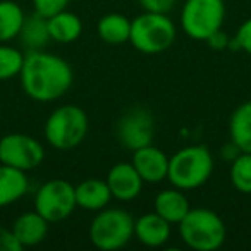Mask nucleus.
I'll return each instance as SVG.
<instances>
[{
  "label": "nucleus",
  "mask_w": 251,
  "mask_h": 251,
  "mask_svg": "<svg viewBox=\"0 0 251 251\" xmlns=\"http://www.w3.org/2000/svg\"><path fill=\"white\" fill-rule=\"evenodd\" d=\"M21 88L31 100L50 103L62 98L74 81L73 67L66 59L45 50L25 53L21 74Z\"/></svg>",
  "instance_id": "nucleus-1"
},
{
  "label": "nucleus",
  "mask_w": 251,
  "mask_h": 251,
  "mask_svg": "<svg viewBox=\"0 0 251 251\" xmlns=\"http://www.w3.org/2000/svg\"><path fill=\"white\" fill-rule=\"evenodd\" d=\"M213 155L203 145H189L169 157L167 179L174 188L193 191L208 182L213 174Z\"/></svg>",
  "instance_id": "nucleus-2"
},
{
  "label": "nucleus",
  "mask_w": 251,
  "mask_h": 251,
  "mask_svg": "<svg viewBox=\"0 0 251 251\" xmlns=\"http://www.w3.org/2000/svg\"><path fill=\"white\" fill-rule=\"evenodd\" d=\"M177 226L181 239L195 251H215L226 243V224L219 213L210 208H191Z\"/></svg>",
  "instance_id": "nucleus-3"
},
{
  "label": "nucleus",
  "mask_w": 251,
  "mask_h": 251,
  "mask_svg": "<svg viewBox=\"0 0 251 251\" xmlns=\"http://www.w3.org/2000/svg\"><path fill=\"white\" fill-rule=\"evenodd\" d=\"M88 114L77 105H60L47 117L43 134L47 143L55 150H73L88 136Z\"/></svg>",
  "instance_id": "nucleus-4"
},
{
  "label": "nucleus",
  "mask_w": 251,
  "mask_h": 251,
  "mask_svg": "<svg viewBox=\"0 0 251 251\" xmlns=\"http://www.w3.org/2000/svg\"><path fill=\"white\" fill-rule=\"evenodd\" d=\"M176 36L177 29L167 14L145 11L131 21L129 43L138 52L147 55H155L171 49Z\"/></svg>",
  "instance_id": "nucleus-5"
},
{
  "label": "nucleus",
  "mask_w": 251,
  "mask_h": 251,
  "mask_svg": "<svg viewBox=\"0 0 251 251\" xmlns=\"http://www.w3.org/2000/svg\"><path fill=\"white\" fill-rule=\"evenodd\" d=\"M134 237V219L122 208H108L97 212L90 224V241L95 248L115 251L124 248Z\"/></svg>",
  "instance_id": "nucleus-6"
},
{
  "label": "nucleus",
  "mask_w": 251,
  "mask_h": 251,
  "mask_svg": "<svg viewBox=\"0 0 251 251\" xmlns=\"http://www.w3.org/2000/svg\"><path fill=\"white\" fill-rule=\"evenodd\" d=\"M224 0H186L181 11L182 31L196 42H205L212 33L224 26Z\"/></svg>",
  "instance_id": "nucleus-7"
},
{
  "label": "nucleus",
  "mask_w": 251,
  "mask_h": 251,
  "mask_svg": "<svg viewBox=\"0 0 251 251\" xmlns=\"http://www.w3.org/2000/svg\"><path fill=\"white\" fill-rule=\"evenodd\" d=\"M76 206V188L66 179L43 182L35 195V210L49 224L66 220Z\"/></svg>",
  "instance_id": "nucleus-8"
},
{
  "label": "nucleus",
  "mask_w": 251,
  "mask_h": 251,
  "mask_svg": "<svg viewBox=\"0 0 251 251\" xmlns=\"http://www.w3.org/2000/svg\"><path fill=\"white\" fill-rule=\"evenodd\" d=\"M45 158V148L36 138L23 133H9L0 138V164L31 172Z\"/></svg>",
  "instance_id": "nucleus-9"
},
{
  "label": "nucleus",
  "mask_w": 251,
  "mask_h": 251,
  "mask_svg": "<svg viewBox=\"0 0 251 251\" xmlns=\"http://www.w3.org/2000/svg\"><path fill=\"white\" fill-rule=\"evenodd\" d=\"M155 138V117L145 107H131L121 115L117 122V140L121 147L134 151L151 145Z\"/></svg>",
  "instance_id": "nucleus-10"
},
{
  "label": "nucleus",
  "mask_w": 251,
  "mask_h": 251,
  "mask_svg": "<svg viewBox=\"0 0 251 251\" xmlns=\"http://www.w3.org/2000/svg\"><path fill=\"white\" fill-rule=\"evenodd\" d=\"M105 181L110 188L112 198L126 203L136 200L145 184V181L131 162H119L112 165Z\"/></svg>",
  "instance_id": "nucleus-11"
},
{
  "label": "nucleus",
  "mask_w": 251,
  "mask_h": 251,
  "mask_svg": "<svg viewBox=\"0 0 251 251\" xmlns=\"http://www.w3.org/2000/svg\"><path fill=\"white\" fill-rule=\"evenodd\" d=\"M131 164L134 165L141 179L148 184H158L167 179L169 157L164 150L157 148L153 143L134 150Z\"/></svg>",
  "instance_id": "nucleus-12"
},
{
  "label": "nucleus",
  "mask_w": 251,
  "mask_h": 251,
  "mask_svg": "<svg viewBox=\"0 0 251 251\" xmlns=\"http://www.w3.org/2000/svg\"><path fill=\"white\" fill-rule=\"evenodd\" d=\"M171 226L157 212L134 219V237L148 248H160L171 239Z\"/></svg>",
  "instance_id": "nucleus-13"
},
{
  "label": "nucleus",
  "mask_w": 251,
  "mask_h": 251,
  "mask_svg": "<svg viewBox=\"0 0 251 251\" xmlns=\"http://www.w3.org/2000/svg\"><path fill=\"white\" fill-rule=\"evenodd\" d=\"M49 226L50 224L36 210H33V212L21 213L12 222L11 230L23 248H31L45 241L49 234Z\"/></svg>",
  "instance_id": "nucleus-14"
},
{
  "label": "nucleus",
  "mask_w": 251,
  "mask_h": 251,
  "mask_svg": "<svg viewBox=\"0 0 251 251\" xmlns=\"http://www.w3.org/2000/svg\"><path fill=\"white\" fill-rule=\"evenodd\" d=\"M76 188V203L77 206L88 212H100L108 206L112 200V193L105 179H84Z\"/></svg>",
  "instance_id": "nucleus-15"
},
{
  "label": "nucleus",
  "mask_w": 251,
  "mask_h": 251,
  "mask_svg": "<svg viewBox=\"0 0 251 251\" xmlns=\"http://www.w3.org/2000/svg\"><path fill=\"white\" fill-rule=\"evenodd\" d=\"M153 208L169 224H179L186 217V213L191 210V205H189V200L186 198L184 191L172 186V188L162 189L155 196Z\"/></svg>",
  "instance_id": "nucleus-16"
},
{
  "label": "nucleus",
  "mask_w": 251,
  "mask_h": 251,
  "mask_svg": "<svg viewBox=\"0 0 251 251\" xmlns=\"http://www.w3.org/2000/svg\"><path fill=\"white\" fill-rule=\"evenodd\" d=\"M28 172L0 164V208L19 201L28 193Z\"/></svg>",
  "instance_id": "nucleus-17"
},
{
  "label": "nucleus",
  "mask_w": 251,
  "mask_h": 251,
  "mask_svg": "<svg viewBox=\"0 0 251 251\" xmlns=\"http://www.w3.org/2000/svg\"><path fill=\"white\" fill-rule=\"evenodd\" d=\"M229 140L244 153H251V100L234 108L229 119Z\"/></svg>",
  "instance_id": "nucleus-18"
},
{
  "label": "nucleus",
  "mask_w": 251,
  "mask_h": 251,
  "mask_svg": "<svg viewBox=\"0 0 251 251\" xmlns=\"http://www.w3.org/2000/svg\"><path fill=\"white\" fill-rule=\"evenodd\" d=\"M47 23H49V33L52 42L62 43V45L76 42L83 33L81 18L74 12H69L67 9L49 18Z\"/></svg>",
  "instance_id": "nucleus-19"
},
{
  "label": "nucleus",
  "mask_w": 251,
  "mask_h": 251,
  "mask_svg": "<svg viewBox=\"0 0 251 251\" xmlns=\"http://www.w3.org/2000/svg\"><path fill=\"white\" fill-rule=\"evenodd\" d=\"M97 33L101 42L108 45H122L129 42L131 21L121 12H108L100 18L97 25Z\"/></svg>",
  "instance_id": "nucleus-20"
},
{
  "label": "nucleus",
  "mask_w": 251,
  "mask_h": 251,
  "mask_svg": "<svg viewBox=\"0 0 251 251\" xmlns=\"http://www.w3.org/2000/svg\"><path fill=\"white\" fill-rule=\"evenodd\" d=\"M21 40L23 47L26 49V52H33V50H45V47L49 45V42H52L49 33V23L47 18L40 14L26 16L25 23H23L21 33L18 36Z\"/></svg>",
  "instance_id": "nucleus-21"
},
{
  "label": "nucleus",
  "mask_w": 251,
  "mask_h": 251,
  "mask_svg": "<svg viewBox=\"0 0 251 251\" xmlns=\"http://www.w3.org/2000/svg\"><path fill=\"white\" fill-rule=\"evenodd\" d=\"M26 14L14 0H0V43L18 38Z\"/></svg>",
  "instance_id": "nucleus-22"
},
{
  "label": "nucleus",
  "mask_w": 251,
  "mask_h": 251,
  "mask_svg": "<svg viewBox=\"0 0 251 251\" xmlns=\"http://www.w3.org/2000/svg\"><path fill=\"white\" fill-rule=\"evenodd\" d=\"M229 179L236 191L244 193V195H251V153L241 151L230 162Z\"/></svg>",
  "instance_id": "nucleus-23"
},
{
  "label": "nucleus",
  "mask_w": 251,
  "mask_h": 251,
  "mask_svg": "<svg viewBox=\"0 0 251 251\" xmlns=\"http://www.w3.org/2000/svg\"><path fill=\"white\" fill-rule=\"evenodd\" d=\"M25 64V53L11 45H0V81L19 77Z\"/></svg>",
  "instance_id": "nucleus-24"
},
{
  "label": "nucleus",
  "mask_w": 251,
  "mask_h": 251,
  "mask_svg": "<svg viewBox=\"0 0 251 251\" xmlns=\"http://www.w3.org/2000/svg\"><path fill=\"white\" fill-rule=\"evenodd\" d=\"M69 0H33V7H35V12L43 18H52L57 12L66 11Z\"/></svg>",
  "instance_id": "nucleus-25"
},
{
  "label": "nucleus",
  "mask_w": 251,
  "mask_h": 251,
  "mask_svg": "<svg viewBox=\"0 0 251 251\" xmlns=\"http://www.w3.org/2000/svg\"><path fill=\"white\" fill-rule=\"evenodd\" d=\"M143 7V11L158 12V14H169L176 7L177 0H138Z\"/></svg>",
  "instance_id": "nucleus-26"
},
{
  "label": "nucleus",
  "mask_w": 251,
  "mask_h": 251,
  "mask_svg": "<svg viewBox=\"0 0 251 251\" xmlns=\"http://www.w3.org/2000/svg\"><path fill=\"white\" fill-rule=\"evenodd\" d=\"M236 42L239 50L250 53L251 55V18H248L243 25L239 26V29L236 31Z\"/></svg>",
  "instance_id": "nucleus-27"
},
{
  "label": "nucleus",
  "mask_w": 251,
  "mask_h": 251,
  "mask_svg": "<svg viewBox=\"0 0 251 251\" xmlns=\"http://www.w3.org/2000/svg\"><path fill=\"white\" fill-rule=\"evenodd\" d=\"M23 250H25V248L16 239L11 227L7 229V227L0 226V251H23Z\"/></svg>",
  "instance_id": "nucleus-28"
},
{
  "label": "nucleus",
  "mask_w": 251,
  "mask_h": 251,
  "mask_svg": "<svg viewBox=\"0 0 251 251\" xmlns=\"http://www.w3.org/2000/svg\"><path fill=\"white\" fill-rule=\"evenodd\" d=\"M205 42L212 50H227L230 43V36L226 31H222V28H220L215 33H212Z\"/></svg>",
  "instance_id": "nucleus-29"
},
{
  "label": "nucleus",
  "mask_w": 251,
  "mask_h": 251,
  "mask_svg": "<svg viewBox=\"0 0 251 251\" xmlns=\"http://www.w3.org/2000/svg\"><path fill=\"white\" fill-rule=\"evenodd\" d=\"M220 153H222V155H224V158H226V160L232 162V160H234V158H236V157H237V155H239V153H241V150H239V148H237V147H236V145H234V143H232V141H230V140H229V143H227V145H226V147H224V148H222V150H220Z\"/></svg>",
  "instance_id": "nucleus-30"
}]
</instances>
